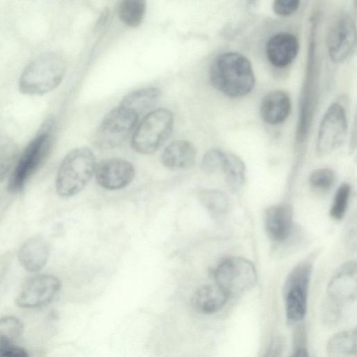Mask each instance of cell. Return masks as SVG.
<instances>
[{
  "instance_id": "cell-1",
  "label": "cell",
  "mask_w": 357,
  "mask_h": 357,
  "mask_svg": "<svg viewBox=\"0 0 357 357\" xmlns=\"http://www.w3.org/2000/svg\"><path fill=\"white\" fill-rule=\"evenodd\" d=\"M209 78L217 90L231 98L246 96L255 83L250 61L235 52H225L214 59L210 66Z\"/></svg>"
},
{
  "instance_id": "cell-2",
  "label": "cell",
  "mask_w": 357,
  "mask_h": 357,
  "mask_svg": "<svg viewBox=\"0 0 357 357\" xmlns=\"http://www.w3.org/2000/svg\"><path fill=\"white\" fill-rule=\"evenodd\" d=\"M96 160L86 147L76 148L63 159L59 167L55 188L62 197H70L80 192L94 175Z\"/></svg>"
},
{
  "instance_id": "cell-3",
  "label": "cell",
  "mask_w": 357,
  "mask_h": 357,
  "mask_svg": "<svg viewBox=\"0 0 357 357\" xmlns=\"http://www.w3.org/2000/svg\"><path fill=\"white\" fill-rule=\"evenodd\" d=\"M66 70V61L61 54L56 52L43 54L23 70L19 81L20 90L29 95L48 93L61 83Z\"/></svg>"
},
{
  "instance_id": "cell-4",
  "label": "cell",
  "mask_w": 357,
  "mask_h": 357,
  "mask_svg": "<svg viewBox=\"0 0 357 357\" xmlns=\"http://www.w3.org/2000/svg\"><path fill=\"white\" fill-rule=\"evenodd\" d=\"M54 121L50 118L39 134L28 144L17 159L8 181V189L11 192L22 190L29 179L43 164L53 146Z\"/></svg>"
},
{
  "instance_id": "cell-5",
  "label": "cell",
  "mask_w": 357,
  "mask_h": 357,
  "mask_svg": "<svg viewBox=\"0 0 357 357\" xmlns=\"http://www.w3.org/2000/svg\"><path fill=\"white\" fill-rule=\"evenodd\" d=\"M173 126L174 116L170 110L158 108L149 112L133 132L132 149L143 155L153 153L169 137Z\"/></svg>"
},
{
  "instance_id": "cell-6",
  "label": "cell",
  "mask_w": 357,
  "mask_h": 357,
  "mask_svg": "<svg viewBox=\"0 0 357 357\" xmlns=\"http://www.w3.org/2000/svg\"><path fill=\"white\" fill-rule=\"evenodd\" d=\"M314 256H309L290 271L284 286L287 319L289 323L301 321L306 314L309 283Z\"/></svg>"
},
{
  "instance_id": "cell-7",
  "label": "cell",
  "mask_w": 357,
  "mask_h": 357,
  "mask_svg": "<svg viewBox=\"0 0 357 357\" xmlns=\"http://www.w3.org/2000/svg\"><path fill=\"white\" fill-rule=\"evenodd\" d=\"M214 278L215 284L230 297L250 290L257 283V274L250 260L241 257H230L217 266Z\"/></svg>"
},
{
  "instance_id": "cell-8",
  "label": "cell",
  "mask_w": 357,
  "mask_h": 357,
  "mask_svg": "<svg viewBox=\"0 0 357 357\" xmlns=\"http://www.w3.org/2000/svg\"><path fill=\"white\" fill-rule=\"evenodd\" d=\"M138 118L136 114L121 106L113 109L97 128L93 137L94 145L101 149L119 146L137 126Z\"/></svg>"
},
{
  "instance_id": "cell-9",
  "label": "cell",
  "mask_w": 357,
  "mask_h": 357,
  "mask_svg": "<svg viewBox=\"0 0 357 357\" xmlns=\"http://www.w3.org/2000/svg\"><path fill=\"white\" fill-rule=\"evenodd\" d=\"M347 131L345 110L342 105L334 102L328 108L320 123L316 152L319 156L327 155L344 142Z\"/></svg>"
},
{
  "instance_id": "cell-10",
  "label": "cell",
  "mask_w": 357,
  "mask_h": 357,
  "mask_svg": "<svg viewBox=\"0 0 357 357\" xmlns=\"http://www.w3.org/2000/svg\"><path fill=\"white\" fill-rule=\"evenodd\" d=\"M326 44L328 54L335 63L345 61L353 54L356 44V29L350 16H341L333 23L327 34Z\"/></svg>"
},
{
  "instance_id": "cell-11",
  "label": "cell",
  "mask_w": 357,
  "mask_h": 357,
  "mask_svg": "<svg viewBox=\"0 0 357 357\" xmlns=\"http://www.w3.org/2000/svg\"><path fill=\"white\" fill-rule=\"evenodd\" d=\"M61 288V282L55 276L42 274L28 279L22 285L16 298L22 307H36L50 303Z\"/></svg>"
},
{
  "instance_id": "cell-12",
  "label": "cell",
  "mask_w": 357,
  "mask_h": 357,
  "mask_svg": "<svg viewBox=\"0 0 357 357\" xmlns=\"http://www.w3.org/2000/svg\"><path fill=\"white\" fill-rule=\"evenodd\" d=\"M94 176L97 183L108 190H118L129 185L135 176L134 166L126 160L112 158L96 163Z\"/></svg>"
},
{
  "instance_id": "cell-13",
  "label": "cell",
  "mask_w": 357,
  "mask_h": 357,
  "mask_svg": "<svg viewBox=\"0 0 357 357\" xmlns=\"http://www.w3.org/2000/svg\"><path fill=\"white\" fill-rule=\"evenodd\" d=\"M357 289V266L349 261L336 271L328 284L329 300L338 306L355 300Z\"/></svg>"
},
{
  "instance_id": "cell-14",
  "label": "cell",
  "mask_w": 357,
  "mask_h": 357,
  "mask_svg": "<svg viewBox=\"0 0 357 357\" xmlns=\"http://www.w3.org/2000/svg\"><path fill=\"white\" fill-rule=\"evenodd\" d=\"M264 229L268 238L275 243L286 241L294 229L291 206L282 203L268 207L264 216Z\"/></svg>"
},
{
  "instance_id": "cell-15",
  "label": "cell",
  "mask_w": 357,
  "mask_h": 357,
  "mask_svg": "<svg viewBox=\"0 0 357 357\" xmlns=\"http://www.w3.org/2000/svg\"><path fill=\"white\" fill-rule=\"evenodd\" d=\"M299 42L296 36L280 32L272 36L266 43V54L269 62L278 68L289 65L296 57Z\"/></svg>"
},
{
  "instance_id": "cell-16",
  "label": "cell",
  "mask_w": 357,
  "mask_h": 357,
  "mask_svg": "<svg viewBox=\"0 0 357 357\" xmlns=\"http://www.w3.org/2000/svg\"><path fill=\"white\" fill-rule=\"evenodd\" d=\"M291 108L289 94L277 89L267 93L261 100L260 114L262 119L271 125L283 123L289 116Z\"/></svg>"
},
{
  "instance_id": "cell-17",
  "label": "cell",
  "mask_w": 357,
  "mask_h": 357,
  "mask_svg": "<svg viewBox=\"0 0 357 357\" xmlns=\"http://www.w3.org/2000/svg\"><path fill=\"white\" fill-rule=\"evenodd\" d=\"M49 255L48 243L42 237L33 236L27 239L20 247L18 259L24 269L35 273L45 266Z\"/></svg>"
},
{
  "instance_id": "cell-18",
  "label": "cell",
  "mask_w": 357,
  "mask_h": 357,
  "mask_svg": "<svg viewBox=\"0 0 357 357\" xmlns=\"http://www.w3.org/2000/svg\"><path fill=\"white\" fill-rule=\"evenodd\" d=\"M196 155V149L190 142L179 139L165 148L161 154V162L169 169H185L194 164Z\"/></svg>"
},
{
  "instance_id": "cell-19",
  "label": "cell",
  "mask_w": 357,
  "mask_h": 357,
  "mask_svg": "<svg viewBox=\"0 0 357 357\" xmlns=\"http://www.w3.org/2000/svg\"><path fill=\"white\" fill-rule=\"evenodd\" d=\"M229 298V295L217 284H207L197 289L192 296V303L197 312L210 314L221 310Z\"/></svg>"
},
{
  "instance_id": "cell-20",
  "label": "cell",
  "mask_w": 357,
  "mask_h": 357,
  "mask_svg": "<svg viewBox=\"0 0 357 357\" xmlns=\"http://www.w3.org/2000/svg\"><path fill=\"white\" fill-rule=\"evenodd\" d=\"M161 91L156 87H149L133 91L126 95L119 106L124 107L139 116L149 110L159 101Z\"/></svg>"
},
{
  "instance_id": "cell-21",
  "label": "cell",
  "mask_w": 357,
  "mask_h": 357,
  "mask_svg": "<svg viewBox=\"0 0 357 357\" xmlns=\"http://www.w3.org/2000/svg\"><path fill=\"white\" fill-rule=\"evenodd\" d=\"M356 329L348 330L334 334L328 342V357H356Z\"/></svg>"
},
{
  "instance_id": "cell-22",
  "label": "cell",
  "mask_w": 357,
  "mask_h": 357,
  "mask_svg": "<svg viewBox=\"0 0 357 357\" xmlns=\"http://www.w3.org/2000/svg\"><path fill=\"white\" fill-rule=\"evenodd\" d=\"M222 172L225 175L226 182L232 190L239 189L244 183L245 166L238 155L226 152Z\"/></svg>"
},
{
  "instance_id": "cell-23",
  "label": "cell",
  "mask_w": 357,
  "mask_h": 357,
  "mask_svg": "<svg viewBox=\"0 0 357 357\" xmlns=\"http://www.w3.org/2000/svg\"><path fill=\"white\" fill-rule=\"evenodd\" d=\"M146 8L144 0H124L119 6V17L127 26L137 27L144 20Z\"/></svg>"
},
{
  "instance_id": "cell-24",
  "label": "cell",
  "mask_w": 357,
  "mask_h": 357,
  "mask_svg": "<svg viewBox=\"0 0 357 357\" xmlns=\"http://www.w3.org/2000/svg\"><path fill=\"white\" fill-rule=\"evenodd\" d=\"M199 198L204 208L214 216L222 215L229 210V198L224 192L219 190H202Z\"/></svg>"
},
{
  "instance_id": "cell-25",
  "label": "cell",
  "mask_w": 357,
  "mask_h": 357,
  "mask_svg": "<svg viewBox=\"0 0 357 357\" xmlns=\"http://www.w3.org/2000/svg\"><path fill=\"white\" fill-rule=\"evenodd\" d=\"M18 156L19 149L16 143L8 137L0 136V182L15 165Z\"/></svg>"
},
{
  "instance_id": "cell-26",
  "label": "cell",
  "mask_w": 357,
  "mask_h": 357,
  "mask_svg": "<svg viewBox=\"0 0 357 357\" xmlns=\"http://www.w3.org/2000/svg\"><path fill=\"white\" fill-rule=\"evenodd\" d=\"M23 331V325L17 317H3L0 319V349L13 345Z\"/></svg>"
},
{
  "instance_id": "cell-27",
  "label": "cell",
  "mask_w": 357,
  "mask_h": 357,
  "mask_svg": "<svg viewBox=\"0 0 357 357\" xmlns=\"http://www.w3.org/2000/svg\"><path fill=\"white\" fill-rule=\"evenodd\" d=\"M351 188L347 183H342L337 190L331 208L330 215L335 220L344 216L348 206Z\"/></svg>"
},
{
  "instance_id": "cell-28",
  "label": "cell",
  "mask_w": 357,
  "mask_h": 357,
  "mask_svg": "<svg viewBox=\"0 0 357 357\" xmlns=\"http://www.w3.org/2000/svg\"><path fill=\"white\" fill-rule=\"evenodd\" d=\"M226 152L220 149L208 150L204 155L202 160V169L206 174H213L222 172L225 160Z\"/></svg>"
},
{
  "instance_id": "cell-29",
  "label": "cell",
  "mask_w": 357,
  "mask_h": 357,
  "mask_svg": "<svg viewBox=\"0 0 357 357\" xmlns=\"http://www.w3.org/2000/svg\"><path fill=\"white\" fill-rule=\"evenodd\" d=\"M335 181L333 170L328 168H319L313 171L309 178L310 185L319 190L330 188Z\"/></svg>"
},
{
  "instance_id": "cell-30",
  "label": "cell",
  "mask_w": 357,
  "mask_h": 357,
  "mask_svg": "<svg viewBox=\"0 0 357 357\" xmlns=\"http://www.w3.org/2000/svg\"><path fill=\"white\" fill-rule=\"evenodd\" d=\"M299 4L298 0H276L273 3V10L279 15H289L297 10Z\"/></svg>"
},
{
  "instance_id": "cell-31",
  "label": "cell",
  "mask_w": 357,
  "mask_h": 357,
  "mask_svg": "<svg viewBox=\"0 0 357 357\" xmlns=\"http://www.w3.org/2000/svg\"><path fill=\"white\" fill-rule=\"evenodd\" d=\"M282 342L279 337L273 338L263 357H282Z\"/></svg>"
},
{
  "instance_id": "cell-32",
  "label": "cell",
  "mask_w": 357,
  "mask_h": 357,
  "mask_svg": "<svg viewBox=\"0 0 357 357\" xmlns=\"http://www.w3.org/2000/svg\"><path fill=\"white\" fill-rule=\"evenodd\" d=\"M0 357H29L27 351L19 347L11 345L0 349Z\"/></svg>"
},
{
  "instance_id": "cell-33",
  "label": "cell",
  "mask_w": 357,
  "mask_h": 357,
  "mask_svg": "<svg viewBox=\"0 0 357 357\" xmlns=\"http://www.w3.org/2000/svg\"><path fill=\"white\" fill-rule=\"evenodd\" d=\"M289 357H309L307 349L303 343L297 344L296 348Z\"/></svg>"
}]
</instances>
